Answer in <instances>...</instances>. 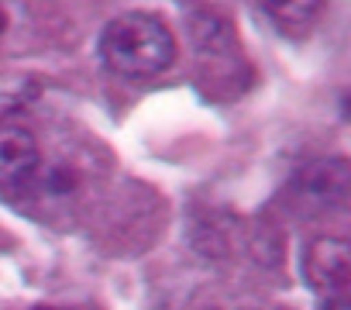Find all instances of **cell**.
I'll use <instances>...</instances> for the list:
<instances>
[{
	"mask_svg": "<svg viewBox=\"0 0 351 310\" xmlns=\"http://www.w3.org/2000/svg\"><path fill=\"white\" fill-rule=\"evenodd\" d=\"M100 59L117 76L145 80L172 66L176 38L165 28V21H158L155 14L131 11V14L114 18L100 32Z\"/></svg>",
	"mask_w": 351,
	"mask_h": 310,
	"instance_id": "obj_1",
	"label": "cell"
},
{
	"mask_svg": "<svg viewBox=\"0 0 351 310\" xmlns=\"http://www.w3.org/2000/svg\"><path fill=\"white\" fill-rule=\"evenodd\" d=\"M303 279L324 296H344L351 283V245L344 238H313L303 248Z\"/></svg>",
	"mask_w": 351,
	"mask_h": 310,
	"instance_id": "obj_2",
	"label": "cell"
},
{
	"mask_svg": "<svg viewBox=\"0 0 351 310\" xmlns=\"http://www.w3.org/2000/svg\"><path fill=\"white\" fill-rule=\"evenodd\" d=\"M42 163L38 138L21 124H0V183H25Z\"/></svg>",
	"mask_w": 351,
	"mask_h": 310,
	"instance_id": "obj_3",
	"label": "cell"
},
{
	"mask_svg": "<svg viewBox=\"0 0 351 310\" xmlns=\"http://www.w3.org/2000/svg\"><path fill=\"white\" fill-rule=\"evenodd\" d=\"M303 197L313 207H344L348 200V163L327 159L303 173Z\"/></svg>",
	"mask_w": 351,
	"mask_h": 310,
	"instance_id": "obj_4",
	"label": "cell"
},
{
	"mask_svg": "<svg viewBox=\"0 0 351 310\" xmlns=\"http://www.w3.org/2000/svg\"><path fill=\"white\" fill-rule=\"evenodd\" d=\"M32 45V18L21 0H0V56H21Z\"/></svg>",
	"mask_w": 351,
	"mask_h": 310,
	"instance_id": "obj_5",
	"label": "cell"
},
{
	"mask_svg": "<svg viewBox=\"0 0 351 310\" xmlns=\"http://www.w3.org/2000/svg\"><path fill=\"white\" fill-rule=\"evenodd\" d=\"M255 4L282 32H303L320 11V0H255Z\"/></svg>",
	"mask_w": 351,
	"mask_h": 310,
	"instance_id": "obj_6",
	"label": "cell"
},
{
	"mask_svg": "<svg viewBox=\"0 0 351 310\" xmlns=\"http://www.w3.org/2000/svg\"><path fill=\"white\" fill-rule=\"evenodd\" d=\"M320 310H351V307H348V300H344V296H324Z\"/></svg>",
	"mask_w": 351,
	"mask_h": 310,
	"instance_id": "obj_7",
	"label": "cell"
}]
</instances>
